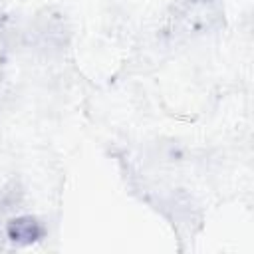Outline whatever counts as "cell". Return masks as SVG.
<instances>
[{
	"label": "cell",
	"instance_id": "obj_1",
	"mask_svg": "<svg viewBox=\"0 0 254 254\" xmlns=\"http://www.w3.org/2000/svg\"><path fill=\"white\" fill-rule=\"evenodd\" d=\"M42 236V226L32 216H20L10 220L8 224V238L18 244H32Z\"/></svg>",
	"mask_w": 254,
	"mask_h": 254
}]
</instances>
